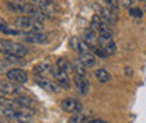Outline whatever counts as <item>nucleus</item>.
I'll use <instances>...</instances> for the list:
<instances>
[{"label": "nucleus", "instance_id": "obj_1", "mask_svg": "<svg viewBox=\"0 0 146 123\" xmlns=\"http://www.w3.org/2000/svg\"><path fill=\"white\" fill-rule=\"evenodd\" d=\"M0 52L3 55H11V56H17L23 59L24 56H27L28 48L11 39H0Z\"/></svg>", "mask_w": 146, "mask_h": 123}, {"label": "nucleus", "instance_id": "obj_2", "mask_svg": "<svg viewBox=\"0 0 146 123\" xmlns=\"http://www.w3.org/2000/svg\"><path fill=\"white\" fill-rule=\"evenodd\" d=\"M16 27L23 32H44V24L30 16H23L16 20Z\"/></svg>", "mask_w": 146, "mask_h": 123}, {"label": "nucleus", "instance_id": "obj_3", "mask_svg": "<svg viewBox=\"0 0 146 123\" xmlns=\"http://www.w3.org/2000/svg\"><path fill=\"white\" fill-rule=\"evenodd\" d=\"M6 77H7L9 81L20 84V86H23V84H25V83L28 81V74H27V71L23 70V69H18V67L10 69V70L6 73Z\"/></svg>", "mask_w": 146, "mask_h": 123}, {"label": "nucleus", "instance_id": "obj_4", "mask_svg": "<svg viewBox=\"0 0 146 123\" xmlns=\"http://www.w3.org/2000/svg\"><path fill=\"white\" fill-rule=\"evenodd\" d=\"M34 83L39 88L45 89V91H51V92H58L60 87L58 86V83L54 80H49L46 77H39V76H34Z\"/></svg>", "mask_w": 146, "mask_h": 123}, {"label": "nucleus", "instance_id": "obj_5", "mask_svg": "<svg viewBox=\"0 0 146 123\" xmlns=\"http://www.w3.org/2000/svg\"><path fill=\"white\" fill-rule=\"evenodd\" d=\"M0 89H3L7 95H16V98L18 97H21L23 95V92H24V88L23 86H20V84H16V83H11V81H6V80H1L0 81Z\"/></svg>", "mask_w": 146, "mask_h": 123}, {"label": "nucleus", "instance_id": "obj_6", "mask_svg": "<svg viewBox=\"0 0 146 123\" xmlns=\"http://www.w3.org/2000/svg\"><path fill=\"white\" fill-rule=\"evenodd\" d=\"M98 9V16L104 21V24H107L108 27H114L118 21V16L117 13L111 11L108 7H97Z\"/></svg>", "mask_w": 146, "mask_h": 123}, {"label": "nucleus", "instance_id": "obj_7", "mask_svg": "<svg viewBox=\"0 0 146 123\" xmlns=\"http://www.w3.org/2000/svg\"><path fill=\"white\" fill-rule=\"evenodd\" d=\"M60 108H62L63 112L76 113V112H79V111L82 109V104H80V101H77V99H74V98H66V99L62 101Z\"/></svg>", "mask_w": 146, "mask_h": 123}, {"label": "nucleus", "instance_id": "obj_8", "mask_svg": "<svg viewBox=\"0 0 146 123\" xmlns=\"http://www.w3.org/2000/svg\"><path fill=\"white\" fill-rule=\"evenodd\" d=\"M21 36L28 43L38 45V43H45L46 42V35L44 32H21Z\"/></svg>", "mask_w": 146, "mask_h": 123}, {"label": "nucleus", "instance_id": "obj_9", "mask_svg": "<svg viewBox=\"0 0 146 123\" xmlns=\"http://www.w3.org/2000/svg\"><path fill=\"white\" fill-rule=\"evenodd\" d=\"M74 86L77 88L79 94L80 95H87L89 92V87H90V83L86 77H82V76H74Z\"/></svg>", "mask_w": 146, "mask_h": 123}, {"label": "nucleus", "instance_id": "obj_10", "mask_svg": "<svg viewBox=\"0 0 146 123\" xmlns=\"http://www.w3.org/2000/svg\"><path fill=\"white\" fill-rule=\"evenodd\" d=\"M55 66H56V67H58V69H59L60 71L66 73L68 76H69V74H72V73H73L72 62H69V60H68V59H65V57H59V59L56 60Z\"/></svg>", "mask_w": 146, "mask_h": 123}, {"label": "nucleus", "instance_id": "obj_11", "mask_svg": "<svg viewBox=\"0 0 146 123\" xmlns=\"http://www.w3.org/2000/svg\"><path fill=\"white\" fill-rule=\"evenodd\" d=\"M52 66L54 64H51L48 60H45V62H41L38 66L34 67V73H35V76H39V77H45L48 73H51L52 70Z\"/></svg>", "mask_w": 146, "mask_h": 123}, {"label": "nucleus", "instance_id": "obj_12", "mask_svg": "<svg viewBox=\"0 0 146 123\" xmlns=\"http://www.w3.org/2000/svg\"><path fill=\"white\" fill-rule=\"evenodd\" d=\"M79 59L87 69L96 67V64H97V57L93 53H79Z\"/></svg>", "mask_w": 146, "mask_h": 123}, {"label": "nucleus", "instance_id": "obj_13", "mask_svg": "<svg viewBox=\"0 0 146 123\" xmlns=\"http://www.w3.org/2000/svg\"><path fill=\"white\" fill-rule=\"evenodd\" d=\"M72 66H73V73H74V76L86 77V70H87V67L82 63V60H80L79 57L73 59L72 60Z\"/></svg>", "mask_w": 146, "mask_h": 123}, {"label": "nucleus", "instance_id": "obj_14", "mask_svg": "<svg viewBox=\"0 0 146 123\" xmlns=\"http://www.w3.org/2000/svg\"><path fill=\"white\" fill-rule=\"evenodd\" d=\"M83 41H84L86 43H89L90 46H96V43H97V41H98V35L96 34L94 30L87 28V30L83 32Z\"/></svg>", "mask_w": 146, "mask_h": 123}, {"label": "nucleus", "instance_id": "obj_15", "mask_svg": "<svg viewBox=\"0 0 146 123\" xmlns=\"http://www.w3.org/2000/svg\"><path fill=\"white\" fill-rule=\"evenodd\" d=\"M94 76H96V78L100 81V83H108L110 80H111V74H110L108 71L106 70V69H97L96 73H94Z\"/></svg>", "mask_w": 146, "mask_h": 123}, {"label": "nucleus", "instance_id": "obj_16", "mask_svg": "<svg viewBox=\"0 0 146 123\" xmlns=\"http://www.w3.org/2000/svg\"><path fill=\"white\" fill-rule=\"evenodd\" d=\"M16 101H17L21 106L31 108V109H34V108H35V101H33L28 95H21V97H17V98H16Z\"/></svg>", "mask_w": 146, "mask_h": 123}, {"label": "nucleus", "instance_id": "obj_17", "mask_svg": "<svg viewBox=\"0 0 146 123\" xmlns=\"http://www.w3.org/2000/svg\"><path fill=\"white\" fill-rule=\"evenodd\" d=\"M97 32H98V36H100V38H104V39H108V41H111V39H112V35H114L111 27H108L107 24H103V27H101Z\"/></svg>", "mask_w": 146, "mask_h": 123}, {"label": "nucleus", "instance_id": "obj_18", "mask_svg": "<svg viewBox=\"0 0 146 123\" xmlns=\"http://www.w3.org/2000/svg\"><path fill=\"white\" fill-rule=\"evenodd\" d=\"M103 24H104V21L101 20V17H100L98 14H94V16L91 17V21H90V28L91 30L98 31V30L103 27Z\"/></svg>", "mask_w": 146, "mask_h": 123}, {"label": "nucleus", "instance_id": "obj_19", "mask_svg": "<svg viewBox=\"0 0 146 123\" xmlns=\"http://www.w3.org/2000/svg\"><path fill=\"white\" fill-rule=\"evenodd\" d=\"M129 16L133 18H142L143 17V10L141 7H129Z\"/></svg>", "mask_w": 146, "mask_h": 123}, {"label": "nucleus", "instance_id": "obj_20", "mask_svg": "<svg viewBox=\"0 0 146 123\" xmlns=\"http://www.w3.org/2000/svg\"><path fill=\"white\" fill-rule=\"evenodd\" d=\"M103 49L106 51V53H107L108 56H111V55H115V52H117V45H115L114 41H108V43H107Z\"/></svg>", "mask_w": 146, "mask_h": 123}, {"label": "nucleus", "instance_id": "obj_21", "mask_svg": "<svg viewBox=\"0 0 146 123\" xmlns=\"http://www.w3.org/2000/svg\"><path fill=\"white\" fill-rule=\"evenodd\" d=\"M4 60L7 63H11V64H23V59L17 57V56H11V55H4Z\"/></svg>", "mask_w": 146, "mask_h": 123}, {"label": "nucleus", "instance_id": "obj_22", "mask_svg": "<svg viewBox=\"0 0 146 123\" xmlns=\"http://www.w3.org/2000/svg\"><path fill=\"white\" fill-rule=\"evenodd\" d=\"M91 53L96 56V57H100V59H106L108 55L106 53V51L104 49H101V48H98V46H93V51H91Z\"/></svg>", "mask_w": 146, "mask_h": 123}, {"label": "nucleus", "instance_id": "obj_23", "mask_svg": "<svg viewBox=\"0 0 146 123\" xmlns=\"http://www.w3.org/2000/svg\"><path fill=\"white\" fill-rule=\"evenodd\" d=\"M106 4H107L106 7H108L110 10H111V11H114V13H117V11L119 10V6H121V4H119V1H117V0H107V1H106Z\"/></svg>", "mask_w": 146, "mask_h": 123}, {"label": "nucleus", "instance_id": "obj_24", "mask_svg": "<svg viewBox=\"0 0 146 123\" xmlns=\"http://www.w3.org/2000/svg\"><path fill=\"white\" fill-rule=\"evenodd\" d=\"M9 70H10L9 69V63L4 59H0V74H6Z\"/></svg>", "mask_w": 146, "mask_h": 123}, {"label": "nucleus", "instance_id": "obj_25", "mask_svg": "<svg viewBox=\"0 0 146 123\" xmlns=\"http://www.w3.org/2000/svg\"><path fill=\"white\" fill-rule=\"evenodd\" d=\"M133 3H135L133 0H121V1H119V4H121V6H124V7H128V10H129V6H132Z\"/></svg>", "mask_w": 146, "mask_h": 123}, {"label": "nucleus", "instance_id": "obj_26", "mask_svg": "<svg viewBox=\"0 0 146 123\" xmlns=\"http://www.w3.org/2000/svg\"><path fill=\"white\" fill-rule=\"evenodd\" d=\"M79 42H80V41H79V39H77L76 36H74V38H70V46H73V48H74L76 51H77V46H79Z\"/></svg>", "mask_w": 146, "mask_h": 123}, {"label": "nucleus", "instance_id": "obj_27", "mask_svg": "<svg viewBox=\"0 0 146 123\" xmlns=\"http://www.w3.org/2000/svg\"><path fill=\"white\" fill-rule=\"evenodd\" d=\"M87 123H108L107 120H103V119H91Z\"/></svg>", "mask_w": 146, "mask_h": 123}, {"label": "nucleus", "instance_id": "obj_28", "mask_svg": "<svg viewBox=\"0 0 146 123\" xmlns=\"http://www.w3.org/2000/svg\"><path fill=\"white\" fill-rule=\"evenodd\" d=\"M1 98H7V94H6L3 89H0V99H1Z\"/></svg>", "mask_w": 146, "mask_h": 123}, {"label": "nucleus", "instance_id": "obj_29", "mask_svg": "<svg viewBox=\"0 0 146 123\" xmlns=\"http://www.w3.org/2000/svg\"><path fill=\"white\" fill-rule=\"evenodd\" d=\"M125 71H127V73H125L127 76H132V70H131L129 67H125Z\"/></svg>", "mask_w": 146, "mask_h": 123}, {"label": "nucleus", "instance_id": "obj_30", "mask_svg": "<svg viewBox=\"0 0 146 123\" xmlns=\"http://www.w3.org/2000/svg\"><path fill=\"white\" fill-rule=\"evenodd\" d=\"M4 24H6V22H4V20H1V18H0V25H4Z\"/></svg>", "mask_w": 146, "mask_h": 123}, {"label": "nucleus", "instance_id": "obj_31", "mask_svg": "<svg viewBox=\"0 0 146 123\" xmlns=\"http://www.w3.org/2000/svg\"><path fill=\"white\" fill-rule=\"evenodd\" d=\"M143 9H145V11H146V1H143Z\"/></svg>", "mask_w": 146, "mask_h": 123}, {"label": "nucleus", "instance_id": "obj_32", "mask_svg": "<svg viewBox=\"0 0 146 123\" xmlns=\"http://www.w3.org/2000/svg\"><path fill=\"white\" fill-rule=\"evenodd\" d=\"M0 123H1V122H0Z\"/></svg>", "mask_w": 146, "mask_h": 123}]
</instances>
